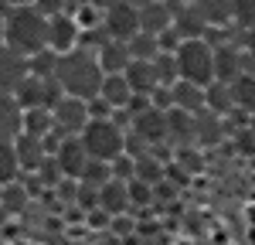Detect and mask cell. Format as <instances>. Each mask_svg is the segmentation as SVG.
Wrapping results in <instances>:
<instances>
[{
	"instance_id": "obj_30",
	"label": "cell",
	"mask_w": 255,
	"mask_h": 245,
	"mask_svg": "<svg viewBox=\"0 0 255 245\" xmlns=\"http://www.w3.org/2000/svg\"><path fill=\"white\" fill-rule=\"evenodd\" d=\"M174 163L184 170V174H191V177L204 170V157L197 153V146H177L174 150Z\"/></svg>"
},
{
	"instance_id": "obj_42",
	"label": "cell",
	"mask_w": 255,
	"mask_h": 245,
	"mask_svg": "<svg viewBox=\"0 0 255 245\" xmlns=\"http://www.w3.org/2000/svg\"><path fill=\"white\" fill-rule=\"evenodd\" d=\"M7 44V34H3V10H0V48Z\"/></svg>"
},
{
	"instance_id": "obj_39",
	"label": "cell",
	"mask_w": 255,
	"mask_h": 245,
	"mask_svg": "<svg viewBox=\"0 0 255 245\" xmlns=\"http://www.w3.org/2000/svg\"><path fill=\"white\" fill-rule=\"evenodd\" d=\"M242 48H245V51H249V55L255 58V27H249V31H242Z\"/></svg>"
},
{
	"instance_id": "obj_17",
	"label": "cell",
	"mask_w": 255,
	"mask_h": 245,
	"mask_svg": "<svg viewBox=\"0 0 255 245\" xmlns=\"http://www.w3.org/2000/svg\"><path fill=\"white\" fill-rule=\"evenodd\" d=\"M24 129V109L14 92H0V140H17Z\"/></svg>"
},
{
	"instance_id": "obj_6",
	"label": "cell",
	"mask_w": 255,
	"mask_h": 245,
	"mask_svg": "<svg viewBox=\"0 0 255 245\" xmlns=\"http://www.w3.org/2000/svg\"><path fill=\"white\" fill-rule=\"evenodd\" d=\"M51 116H55V133H58V136H82L85 122L92 120L89 102L75 99V96H61V99L51 106Z\"/></svg>"
},
{
	"instance_id": "obj_25",
	"label": "cell",
	"mask_w": 255,
	"mask_h": 245,
	"mask_svg": "<svg viewBox=\"0 0 255 245\" xmlns=\"http://www.w3.org/2000/svg\"><path fill=\"white\" fill-rule=\"evenodd\" d=\"M208 27H232V0H194Z\"/></svg>"
},
{
	"instance_id": "obj_14",
	"label": "cell",
	"mask_w": 255,
	"mask_h": 245,
	"mask_svg": "<svg viewBox=\"0 0 255 245\" xmlns=\"http://www.w3.org/2000/svg\"><path fill=\"white\" fill-rule=\"evenodd\" d=\"M167 143L170 146H197L194 140V113H184V109H167Z\"/></svg>"
},
{
	"instance_id": "obj_26",
	"label": "cell",
	"mask_w": 255,
	"mask_h": 245,
	"mask_svg": "<svg viewBox=\"0 0 255 245\" xmlns=\"http://www.w3.org/2000/svg\"><path fill=\"white\" fill-rule=\"evenodd\" d=\"M20 133L38 136V140H44L48 133H55V116H51V109H24V129H20Z\"/></svg>"
},
{
	"instance_id": "obj_45",
	"label": "cell",
	"mask_w": 255,
	"mask_h": 245,
	"mask_svg": "<svg viewBox=\"0 0 255 245\" xmlns=\"http://www.w3.org/2000/svg\"><path fill=\"white\" fill-rule=\"evenodd\" d=\"M252 242H255V228H252Z\"/></svg>"
},
{
	"instance_id": "obj_19",
	"label": "cell",
	"mask_w": 255,
	"mask_h": 245,
	"mask_svg": "<svg viewBox=\"0 0 255 245\" xmlns=\"http://www.w3.org/2000/svg\"><path fill=\"white\" fill-rule=\"evenodd\" d=\"M174 31L180 38H204L208 34V20L201 17V10H197L194 3H180L174 7Z\"/></svg>"
},
{
	"instance_id": "obj_18",
	"label": "cell",
	"mask_w": 255,
	"mask_h": 245,
	"mask_svg": "<svg viewBox=\"0 0 255 245\" xmlns=\"http://www.w3.org/2000/svg\"><path fill=\"white\" fill-rule=\"evenodd\" d=\"M123 75H126L129 89H133L136 96H153V89L160 85L153 61H139V58H133L129 65H126V72H123Z\"/></svg>"
},
{
	"instance_id": "obj_46",
	"label": "cell",
	"mask_w": 255,
	"mask_h": 245,
	"mask_svg": "<svg viewBox=\"0 0 255 245\" xmlns=\"http://www.w3.org/2000/svg\"><path fill=\"white\" fill-rule=\"evenodd\" d=\"M0 194H3V184H0Z\"/></svg>"
},
{
	"instance_id": "obj_28",
	"label": "cell",
	"mask_w": 255,
	"mask_h": 245,
	"mask_svg": "<svg viewBox=\"0 0 255 245\" xmlns=\"http://www.w3.org/2000/svg\"><path fill=\"white\" fill-rule=\"evenodd\" d=\"M126 48H129V58L153 61L160 55V38H157V34H146V31H136L133 38L126 41Z\"/></svg>"
},
{
	"instance_id": "obj_32",
	"label": "cell",
	"mask_w": 255,
	"mask_h": 245,
	"mask_svg": "<svg viewBox=\"0 0 255 245\" xmlns=\"http://www.w3.org/2000/svg\"><path fill=\"white\" fill-rule=\"evenodd\" d=\"M232 24L238 31L255 27V0H232Z\"/></svg>"
},
{
	"instance_id": "obj_22",
	"label": "cell",
	"mask_w": 255,
	"mask_h": 245,
	"mask_svg": "<svg viewBox=\"0 0 255 245\" xmlns=\"http://www.w3.org/2000/svg\"><path fill=\"white\" fill-rule=\"evenodd\" d=\"M99 99H106L113 109H126V106H129V99H133V89H129L126 75H123V72H109V75L102 79Z\"/></svg>"
},
{
	"instance_id": "obj_10",
	"label": "cell",
	"mask_w": 255,
	"mask_h": 245,
	"mask_svg": "<svg viewBox=\"0 0 255 245\" xmlns=\"http://www.w3.org/2000/svg\"><path fill=\"white\" fill-rule=\"evenodd\" d=\"M55 160H58V167H61L65 177L79 181L82 170H85V163L92 160V157H89V150H85L82 136H65V140L55 146Z\"/></svg>"
},
{
	"instance_id": "obj_40",
	"label": "cell",
	"mask_w": 255,
	"mask_h": 245,
	"mask_svg": "<svg viewBox=\"0 0 255 245\" xmlns=\"http://www.w3.org/2000/svg\"><path fill=\"white\" fill-rule=\"evenodd\" d=\"M89 3H92V7H99V10H109L113 3H119V0H89Z\"/></svg>"
},
{
	"instance_id": "obj_35",
	"label": "cell",
	"mask_w": 255,
	"mask_h": 245,
	"mask_svg": "<svg viewBox=\"0 0 255 245\" xmlns=\"http://www.w3.org/2000/svg\"><path fill=\"white\" fill-rule=\"evenodd\" d=\"M38 181H41V187H58V184L65 181V174H61L55 153H51V157H44V163L38 167Z\"/></svg>"
},
{
	"instance_id": "obj_27",
	"label": "cell",
	"mask_w": 255,
	"mask_h": 245,
	"mask_svg": "<svg viewBox=\"0 0 255 245\" xmlns=\"http://www.w3.org/2000/svg\"><path fill=\"white\" fill-rule=\"evenodd\" d=\"M228 85H232V96H235V109L255 116V75L242 72V75H238L235 82H228Z\"/></svg>"
},
{
	"instance_id": "obj_43",
	"label": "cell",
	"mask_w": 255,
	"mask_h": 245,
	"mask_svg": "<svg viewBox=\"0 0 255 245\" xmlns=\"http://www.w3.org/2000/svg\"><path fill=\"white\" fill-rule=\"evenodd\" d=\"M170 7H180V3H194V0H167Z\"/></svg>"
},
{
	"instance_id": "obj_15",
	"label": "cell",
	"mask_w": 255,
	"mask_h": 245,
	"mask_svg": "<svg viewBox=\"0 0 255 245\" xmlns=\"http://www.w3.org/2000/svg\"><path fill=\"white\" fill-rule=\"evenodd\" d=\"M14 150H17L20 174H38V167L44 163V157H51V153H48V146H44V140L27 136V133H20L17 140H14Z\"/></svg>"
},
{
	"instance_id": "obj_20",
	"label": "cell",
	"mask_w": 255,
	"mask_h": 245,
	"mask_svg": "<svg viewBox=\"0 0 255 245\" xmlns=\"http://www.w3.org/2000/svg\"><path fill=\"white\" fill-rule=\"evenodd\" d=\"M96 58L102 65V72L109 75V72H126V65H129V48H126V41H116V38H106L102 44L96 48Z\"/></svg>"
},
{
	"instance_id": "obj_2",
	"label": "cell",
	"mask_w": 255,
	"mask_h": 245,
	"mask_svg": "<svg viewBox=\"0 0 255 245\" xmlns=\"http://www.w3.org/2000/svg\"><path fill=\"white\" fill-rule=\"evenodd\" d=\"M3 34H7V48H14V51L31 58V55L48 48V17L34 3L7 7L3 10Z\"/></svg>"
},
{
	"instance_id": "obj_21",
	"label": "cell",
	"mask_w": 255,
	"mask_h": 245,
	"mask_svg": "<svg viewBox=\"0 0 255 245\" xmlns=\"http://www.w3.org/2000/svg\"><path fill=\"white\" fill-rule=\"evenodd\" d=\"M99 208H106L109 215H126L129 211V187L119 177H109V181L99 187Z\"/></svg>"
},
{
	"instance_id": "obj_16",
	"label": "cell",
	"mask_w": 255,
	"mask_h": 245,
	"mask_svg": "<svg viewBox=\"0 0 255 245\" xmlns=\"http://www.w3.org/2000/svg\"><path fill=\"white\" fill-rule=\"evenodd\" d=\"M136 10H139V31H146V34H160L174 24V7L167 0H150Z\"/></svg>"
},
{
	"instance_id": "obj_47",
	"label": "cell",
	"mask_w": 255,
	"mask_h": 245,
	"mask_svg": "<svg viewBox=\"0 0 255 245\" xmlns=\"http://www.w3.org/2000/svg\"><path fill=\"white\" fill-rule=\"evenodd\" d=\"M72 3H75V0H72Z\"/></svg>"
},
{
	"instance_id": "obj_37",
	"label": "cell",
	"mask_w": 255,
	"mask_h": 245,
	"mask_svg": "<svg viewBox=\"0 0 255 245\" xmlns=\"http://www.w3.org/2000/svg\"><path fill=\"white\" fill-rule=\"evenodd\" d=\"M109 170H113V177H119V181H133L136 177V160L129 153H119L116 160L109 163Z\"/></svg>"
},
{
	"instance_id": "obj_48",
	"label": "cell",
	"mask_w": 255,
	"mask_h": 245,
	"mask_svg": "<svg viewBox=\"0 0 255 245\" xmlns=\"http://www.w3.org/2000/svg\"><path fill=\"white\" fill-rule=\"evenodd\" d=\"M0 10H3V7H0Z\"/></svg>"
},
{
	"instance_id": "obj_9",
	"label": "cell",
	"mask_w": 255,
	"mask_h": 245,
	"mask_svg": "<svg viewBox=\"0 0 255 245\" xmlns=\"http://www.w3.org/2000/svg\"><path fill=\"white\" fill-rule=\"evenodd\" d=\"M129 133H136L139 140L150 143V146H163V143H167V113L157 109V106H146L143 113L133 116Z\"/></svg>"
},
{
	"instance_id": "obj_44",
	"label": "cell",
	"mask_w": 255,
	"mask_h": 245,
	"mask_svg": "<svg viewBox=\"0 0 255 245\" xmlns=\"http://www.w3.org/2000/svg\"><path fill=\"white\" fill-rule=\"evenodd\" d=\"M126 3H133V7H143V3H150V0H126Z\"/></svg>"
},
{
	"instance_id": "obj_41",
	"label": "cell",
	"mask_w": 255,
	"mask_h": 245,
	"mask_svg": "<svg viewBox=\"0 0 255 245\" xmlns=\"http://www.w3.org/2000/svg\"><path fill=\"white\" fill-rule=\"evenodd\" d=\"M24 3H31V0H0L3 10H7V7H24Z\"/></svg>"
},
{
	"instance_id": "obj_11",
	"label": "cell",
	"mask_w": 255,
	"mask_h": 245,
	"mask_svg": "<svg viewBox=\"0 0 255 245\" xmlns=\"http://www.w3.org/2000/svg\"><path fill=\"white\" fill-rule=\"evenodd\" d=\"M242 72H245V48H242V41L215 44V79L218 82H235Z\"/></svg>"
},
{
	"instance_id": "obj_23",
	"label": "cell",
	"mask_w": 255,
	"mask_h": 245,
	"mask_svg": "<svg viewBox=\"0 0 255 245\" xmlns=\"http://www.w3.org/2000/svg\"><path fill=\"white\" fill-rule=\"evenodd\" d=\"M170 92H174L177 109H184V113H201V109H204V85H194V82H187V79H177L174 85H170Z\"/></svg>"
},
{
	"instance_id": "obj_24",
	"label": "cell",
	"mask_w": 255,
	"mask_h": 245,
	"mask_svg": "<svg viewBox=\"0 0 255 245\" xmlns=\"http://www.w3.org/2000/svg\"><path fill=\"white\" fill-rule=\"evenodd\" d=\"M204 109H211L218 116H228L232 109H235V96H232V85L228 82H211V85H204Z\"/></svg>"
},
{
	"instance_id": "obj_8",
	"label": "cell",
	"mask_w": 255,
	"mask_h": 245,
	"mask_svg": "<svg viewBox=\"0 0 255 245\" xmlns=\"http://www.w3.org/2000/svg\"><path fill=\"white\" fill-rule=\"evenodd\" d=\"M79 44H82V27L68 10L48 17V48H51L55 55H65V51H72V48H79Z\"/></svg>"
},
{
	"instance_id": "obj_12",
	"label": "cell",
	"mask_w": 255,
	"mask_h": 245,
	"mask_svg": "<svg viewBox=\"0 0 255 245\" xmlns=\"http://www.w3.org/2000/svg\"><path fill=\"white\" fill-rule=\"evenodd\" d=\"M31 65H27V55H20L14 48H0V92H17V85L27 79Z\"/></svg>"
},
{
	"instance_id": "obj_38",
	"label": "cell",
	"mask_w": 255,
	"mask_h": 245,
	"mask_svg": "<svg viewBox=\"0 0 255 245\" xmlns=\"http://www.w3.org/2000/svg\"><path fill=\"white\" fill-rule=\"evenodd\" d=\"M34 7H38L44 17H55V14H65L68 7H72V0H31Z\"/></svg>"
},
{
	"instance_id": "obj_36",
	"label": "cell",
	"mask_w": 255,
	"mask_h": 245,
	"mask_svg": "<svg viewBox=\"0 0 255 245\" xmlns=\"http://www.w3.org/2000/svg\"><path fill=\"white\" fill-rule=\"evenodd\" d=\"M126 187H129V204H136V208L153 204V184H146V181H139V177H133V181H126Z\"/></svg>"
},
{
	"instance_id": "obj_4",
	"label": "cell",
	"mask_w": 255,
	"mask_h": 245,
	"mask_svg": "<svg viewBox=\"0 0 255 245\" xmlns=\"http://www.w3.org/2000/svg\"><path fill=\"white\" fill-rule=\"evenodd\" d=\"M177 72L180 79L194 82V85H211L215 82V44L208 38H187L180 41V48L174 51Z\"/></svg>"
},
{
	"instance_id": "obj_3",
	"label": "cell",
	"mask_w": 255,
	"mask_h": 245,
	"mask_svg": "<svg viewBox=\"0 0 255 245\" xmlns=\"http://www.w3.org/2000/svg\"><path fill=\"white\" fill-rule=\"evenodd\" d=\"M82 143H85L89 157L113 163L126 150V129L113 116H92L85 122V129H82Z\"/></svg>"
},
{
	"instance_id": "obj_33",
	"label": "cell",
	"mask_w": 255,
	"mask_h": 245,
	"mask_svg": "<svg viewBox=\"0 0 255 245\" xmlns=\"http://www.w3.org/2000/svg\"><path fill=\"white\" fill-rule=\"evenodd\" d=\"M153 68H157L160 85H174V82L180 79V72H177V58L170 55V51H160L157 58H153Z\"/></svg>"
},
{
	"instance_id": "obj_7",
	"label": "cell",
	"mask_w": 255,
	"mask_h": 245,
	"mask_svg": "<svg viewBox=\"0 0 255 245\" xmlns=\"http://www.w3.org/2000/svg\"><path fill=\"white\" fill-rule=\"evenodd\" d=\"M102 31L116 41H129L139 31V10L126 0L113 3L109 10H102Z\"/></svg>"
},
{
	"instance_id": "obj_31",
	"label": "cell",
	"mask_w": 255,
	"mask_h": 245,
	"mask_svg": "<svg viewBox=\"0 0 255 245\" xmlns=\"http://www.w3.org/2000/svg\"><path fill=\"white\" fill-rule=\"evenodd\" d=\"M31 65V75H41V79H55V68H58V55L51 51V48H44L38 55H31L27 58Z\"/></svg>"
},
{
	"instance_id": "obj_34",
	"label": "cell",
	"mask_w": 255,
	"mask_h": 245,
	"mask_svg": "<svg viewBox=\"0 0 255 245\" xmlns=\"http://www.w3.org/2000/svg\"><path fill=\"white\" fill-rule=\"evenodd\" d=\"M109 177H113L109 163H106V160H96V157H92V160L85 163V170H82L79 181H82V184H92V187H102V184L109 181Z\"/></svg>"
},
{
	"instance_id": "obj_1",
	"label": "cell",
	"mask_w": 255,
	"mask_h": 245,
	"mask_svg": "<svg viewBox=\"0 0 255 245\" xmlns=\"http://www.w3.org/2000/svg\"><path fill=\"white\" fill-rule=\"evenodd\" d=\"M55 79H58L61 92L65 96H75V99H96L99 89H102V79H106V72H102V65H99L96 51L92 48H72V51H65L58 55V68H55Z\"/></svg>"
},
{
	"instance_id": "obj_13",
	"label": "cell",
	"mask_w": 255,
	"mask_h": 245,
	"mask_svg": "<svg viewBox=\"0 0 255 245\" xmlns=\"http://www.w3.org/2000/svg\"><path fill=\"white\" fill-rule=\"evenodd\" d=\"M225 136H228L225 116H218V113H211V109L194 113V140H197V146H218Z\"/></svg>"
},
{
	"instance_id": "obj_5",
	"label": "cell",
	"mask_w": 255,
	"mask_h": 245,
	"mask_svg": "<svg viewBox=\"0 0 255 245\" xmlns=\"http://www.w3.org/2000/svg\"><path fill=\"white\" fill-rule=\"evenodd\" d=\"M14 96H17L20 109H51L65 92H61L58 79H41V75H31L27 72V79L17 85Z\"/></svg>"
},
{
	"instance_id": "obj_29",
	"label": "cell",
	"mask_w": 255,
	"mask_h": 245,
	"mask_svg": "<svg viewBox=\"0 0 255 245\" xmlns=\"http://www.w3.org/2000/svg\"><path fill=\"white\" fill-rule=\"evenodd\" d=\"M17 174H20V163H17L14 140H0V184H14Z\"/></svg>"
}]
</instances>
